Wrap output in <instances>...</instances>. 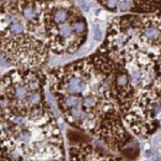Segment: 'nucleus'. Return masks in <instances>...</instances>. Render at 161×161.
Segmentation results:
<instances>
[{
    "label": "nucleus",
    "instance_id": "nucleus-1",
    "mask_svg": "<svg viewBox=\"0 0 161 161\" xmlns=\"http://www.w3.org/2000/svg\"><path fill=\"white\" fill-rule=\"evenodd\" d=\"M0 161H66L61 133L47 104L0 112Z\"/></svg>",
    "mask_w": 161,
    "mask_h": 161
},
{
    "label": "nucleus",
    "instance_id": "nucleus-2",
    "mask_svg": "<svg viewBox=\"0 0 161 161\" xmlns=\"http://www.w3.org/2000/svg\"><path fill=\"white\" fill-rule=\"evenodd\" d=\"M53 2V1H51ZM49 1L3 0L0 2V54L21 69H41L49 57L44 14Z\"/></svg>",
    "mask_w": 161,
    "mask_h": 161
},
{
    "label": "nucleus",
    "instance_id": "nucleus-3",
    "mask_svg": "<svg viewBox=\"0 0 161 161\" xmlns=\"http://www.w3.org/2000/svg\"><path fill=\"white\" fill-rule=\"evenodd\" d=\"M47 76L41 69L15 68L0 78V112L33 110L45 105Z\"/></svg>",
    "mask_w": 161,
    "mask_h": 161
},
{
    "label": "nucleus",
    "instance_id": "nucleus-4",
    "mask_svg": "<svg viewBox=\"0 0 161 161\" xmlns=\"http://www.w3.org/2000/svg\"><path fill=\"white\" fill-rule=\"evenodd\" d=\"M83 18L76 8L70 18L61 24H54L44 19L46 43L49 51L58 55L74 54L85 42L86 37L78 35L74 30L75 21Z\"/></svg>",
    "mask_w": 161,
    "mask_h": 161
},
{
    "label": "nucleus",
    "instance_id": "nucleus-5",
    "mask_svg": "<svg viewBox=\"0 0 161 161\" xmlns=\"http://www.w3.org/2000/svg\"><path fill=\"white\" fill-rule=\"evenodd\" d=\"M71 161H125L121 158L102 153L88 143L78 142L71 146Z\"/></svg>",
    "mask_w": 161,
    "mask_h": 161
},
{
    "label": "nucleus",
    "instance_id": "nucleus-6",
    "mask_svg": "<svg viewBox=\"0 0 161 161\" xmlns=\"http://www.w3.org/2000/svg\"><path fill=\"white\" fill-rule=\"evenodd\" d=\"M99 2H101L102 4L104 5L105 8H107L109 10L115 11L118 8L119 1L118 0H98Z\"/></svg>",
    "mask_w": 161,
    "mask_h": 161
},
{
    "label": "nucleus",
    "instance_id": "nucleus-7",
    "mask_svg": "<svg viewBox=\"0 0 161 161\" xmlns=\"http://www.w3.org/2000/svg\"><path fill=\"white\" fill-rule=\"evenodd\" d=\"M132 0H120L119 1V4H118V8L120 11H126L129 9L132 8Z\"/></svg>",
    "mask_w": 161,
    "mask_h": 161
},
{
    "label": "nucleus",
    "instance_id": "nucleus-8",
    "mask_svg": "<svg viewBox=\"0 0 161 161\" xmlns=\"http://www.w3.org/2000/svg\"><path fill=\"white\" fill-rule=\"evenodd\" d=\"M76 4H78V7H80V8L85 11H88V9H89L86 0H76Z\"/></svg>",
    "mask_w": 161,
    "mask_h": 161
},
{
    "label": "nucleus",
    "instance_id": "nucleus-9",
    "mask_svg": "<svg viewBox=\"0 0 161 161\" xmlns=\"http://www.w3.org/2000/svg\"><path fill=\"white\" fill-rule=\"evenodd\" d=\"M94 38H95V39H96V40H98V41L101 40V38H102L101 30H100L97 26L94 28Z\"/></svg>",
    "mask_w": 161,
    "mask_h": 161
},
{
    "label": "nucleus",
    "instance_id": "nucleus-10",
    "mask_svg": "<svg viewBox=\"0 0 161 161\" xmlns=\"http://www.w3.org/2000/svg\"><path fill=\"white\" fill-rule=\"evenodd\" d=\"M1 1H3V0H0V2H1ZM45 1H49V2H51V1H56V0H45Z\"/></svg>",
    "mask_w": 161,
    "mask_h": 161
}]
</instances>
